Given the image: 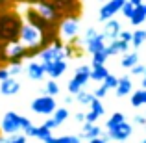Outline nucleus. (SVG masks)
Masks as SVG:
<instances>
[{
	"instance_id": "nucleus-18",
	"label": "nucleus",
	"mask_w": 146,
	"mask_h": 143,
	"mask_svg": "<svg viewBox=\"0 0 146 143\" xmlns=\"http://www.w3.org/2000/svg\"><path fill=\"white\" fill-rule=\"evenodd\" d=\"M19 91H21V84H19V80L13 78V76H9V78L0 82V93L2 95L11 97V95H17Z\"/></svg>"
},
{
	"instance_id": "nucleus-30",
	"label": "nucleus",
	"mask_w": 146,
	"mask_h": 143,
	"mask_svg": "<svg viewBox=\"0 0 146 143\" xmlns=\"http://www.w3.org/2000/svg\"><path fill=\"white\" fill-rule=\"evenodd\" d=\"M44 95H50V97L59 95V86H57L56 80H48L46 82V86H44Z\"/></svg>"
},
{
	"instance_id": "nucleus-6",
	"label": "nucleus",
	"mask_w": 146,
	"mask_h": 143,
	"mask_svg": "<svg viewBox=\"0 0 146 143\" xmlns=\"http://www.w3.org/2000/svg\"><path fill=\"white\" fill-rule=\"evenodd\" d=\"M30 108H32L33 113L48 117V115H52L54 111H56L57 102H56V99H54V97H50V95H41V97H37V99L32 100Z\"/></svg>"
},
{
	"instance_id": "nucleus-16",
	"label": "nucleus",
	"mask_w": 146,
	"mask_h": 143,
	"mask_svg": "<svg viewBox=\"0 0 146 143\" xmlns=\"http://www.w3.org/2000/svg\"><path fill=\"white\" fill-rule=\"evenodd\" d=\"M128 50H129V43H126L122 39H113L109 43H106V52L109 58L117 56V54H126Z\"/></svg>"
},
{
	"instance_id": "nucleus-31",
	"label": "nucleus",
	"mask_w": 146,
	"mask_h": 143,
	"mask_svg": "<svg viewBox=\"0 0 146 143\" xmlns=\"http://www.w3.org/2000/svg\"><path fill=\"white\" fill-rule=\"evenodd\" d=\"M48 143H82L80 136H59V138H52Z\"/></svg>"
},
{
	"instance_id": "nucleus-14",
	"label": "nucleus",
	"mask_w": 146,
	"mask_h": 143,
	"mask_svg": "<svg viewBox=\"0 0 146 143\" xmlns=\"http://www.w3.org/2000/svg\"><path fill=\"white\" fill-rule=\"evenodd\" d=\"M120 30H122L120 21H117V19H109V21L104 22L102 34L106 36L107 41H113V39H118V34H120Z\"/></svg>"
},
{
	"instance_id": "nucleus-9",
	"label": "nucleus",
	"mask_w": 146,
	"mask_h": 143,
	"mask_svg": "<svg viewBox=\"0 0 146 143\" xmlns=\"http://www.w3.org/2000/svg\"><path fill=\"white\" fill-rule=\"evenodd\" d=\"M124 2L126 0H107V2H104L102 7L98 9V21L106 22V21H109V19H115L117 13H120Z\"/></svg>"
},
{
	"instance_id": "nucleus-26",
	"label": "nucleus",
	"mask_w": 146,
	"mask_h": 143,
	"mask_svg": "<svg viewBox=\"0 0 146 143\" xmlns=\"http://www.w3.org/2000/svg\"><path fill=\"white\" fill-rule=\"evenodd\" d=\"M137 63H139V54L137 52H126L120 60V65L124 69H131L133 65H137Z\"/></svg>"
},
{
	"instance_id": "nucleus-1",
	"label": "nucleus",
	"mask_w": 146,
	"mask_h": 143,
	"mask_svg": "<svg viewBox=\"0 0 146 143\" xmlns=\"http://www.w3.org/2000/svg\"><path fill=\"white\" fill-rule=\"evenodd\" d=\"M19 41L21 45H24L26 48H44L43 45V32L39 28H35L33 24L26 22V24L21 26V32H19Z\"/></svg>"
},
{
	"instance_id": "nucleus-51",
	"label": "nucleus",
	"mask_w": 146,
	"mask_h": 143,
	"mask_svg": "<svg viewBox=\"0 0 146 143\" xmlns=\"http://www.w3.org/2000/svg\"><path fill=\"white\" fill-rule=\"evenodd\" d=\"M104 2H107V0H104Z\"/></svg>"
},
{
	"instance_id": "nucleus-40",
	"label": "nucleus",
	"mask_w": 146,
	"mask_h": 143,
	"mask_svg": "<svg viewBox=\"0 0 146 143\" xmlns=\"http://www.w3.org/2000/svg\"><path fill=\"white\" fill-rule=\"evenodd\" d=\"M133 123H135V125H146V115L144 113H137L135 117H133Z\"/></svg>"
},
{
	"instance_id": "nucleus-43",
	"label": "nucleus",
	"mask_w": 146,
	"mask_h": 143,
	"mask_svg": "<svg viewBox=\"0 0 146 143\" xmlns=\"http://www.w3.org/2000/svg\"><path fill=\"white\" fill-rule=\"evenodd\" d=\"M43 125H44V126H46V128H50V130H54V128H57V126H56V123H54V121H52V117H50V119H46V121H44V123H43Z\"/></svg>"
},
{
	"instance_id": "nucleus-10",
	"label": "nucleus",
	"mask_w": 146,
	"mask_h": 143,
	"mask_svg": "<svg viewBox=\"0 0 146 143\" xmlns=\"http://www.w3.org/2000/svg\"><path fill=\"white\" fill-rule=\"evenodd\" d=\"M35 11L41 15V17L44 19V21H48V22H54V21H57L59 19V9H57L54 4H50V2H41V0H35Z\"/></svg>"
},
{
	"instance_id": "nucleus-17",
	"label": "nucleus",
	"mask_w": 146,
	"mask_h": 143,
	"mask_svg": "<svg viewBox=\"0 0 146 143\" xmlns=\"http://www.w3.org/2000/svg\"><path fill=\"white\" fill-rule=\"evenodd\" d=\"M26 75H28V78L39 82V80H43L44 76H46V73H44V65L41 63V61H30V63L26 65Z\"/></svg>"
},
{
	"instance_id": "nucleus-15",
	"label": "nucleus",
	"mask_w": 146,
	"mask_h": 143,
	"mask_svg": "<svg viewBox=\"0 0 146 143\" xmlns=\"http://www.w3.org/2000/svg\"><path fill=\"white\" fill-rule=\"evenodd\" d=\"M104 113H106V108H104L102 100H100V99H94L93 102L89 104V111L85 113V121L87 123H96Z\"/></svg>"
},
{
	"instance_id": "nucleus-7",
	"label": "nucleus",
	"mask_w": 146,
	"mask_h": 143,
	"mask_svg": "<svg viewBox=\"0 0 146 143\" xmlns=\"http://www.w3.org/2000/svg\"><path fill=\"white\" fill-rule=\"evenodd\" d=\"M22 119H24V115H19V113H15V111H7V113H4L2 121H0V132L6 134V136H11V134L21 132Z\"/></svg>"
},
{
	"instance_id": "nucleus-2",
	"label": "nucleus",
	"mask_w": 146,
	"mask_h": 143,
	"mask_svg": "<svg viewBox=\"0 0 146 143\" xmlns=\"http://www.w3.org/2000/svg\"><path fill=\"white\" fill-rule=\"evenodd\" d=\"M21 21L15 15H4L0 17V39L6 43L19 39V32H21Z\"/></svg>"
},
{
	"instance_id": "nucleus-45",
	"label": "nucleus",
	"mask_w": 146,
	"mask_h": 143,
	"mask_svg": "<svg viewBox=\"0 0 146 143\" xmlns=\"http://www.w3.org/2000/svg\"><path fill=\"white\" fill-rule=\"evenodd\" d=\"M129 4H131L133 7H137V6H141V4H144V0H128Z\"/></svg>"
},
{
	"instance_id": "nucleus-5",
	"label": "nucleus",
	"mask_w": 146,
	"mask_h": 143,
	"mask_svg": "<svg viewBox=\"0 0 146 143\" xmlns=\"http://www.w3.org/2000/svg\"><path fill=\"white\" fill-rule=\"evenodd\" d=\"M80 36V19L78 17H67L59 24V39L63 43H72Z\"/></svg>"
},
{
	"instance_id": "nucleus-11",
	"label": "nucleus",
	"mask_w": 146,
	"mask_h": 143,
	"mask_svg": "<svg viewBox=\"0 0 146 143\" xmlns=\"http://www.w3.org/2000/svg\"><path fill=\"white\" fill-rule=\"evenodd\" d=\"M131 134H133V126L129 125V123L124 121V123H120L118 126H115L113 130H107L106 138L111 140V141H126Z\"/></svg>"
},
{
	"instance_id": "nucleus-35",
	"label": "nucleus",
	"mask_w": 146,
	"mask_h": 143,
	"mask_svg": "<svg viewBox=\"0 0 146 143\" xmlns=\"http://www.w3.org/2000/svg\"><path fill=\"white\" fill-rule=\"evenodd\" d=\"M7 143H26V136L24 134H11V136H6Z\"/></svg>"
},
{
	"instance_id": "nucleus-36",
	"label": "nucleus",
	"mask_w": 146,
	"mask_h": 143,
	"mask_svg": "<svg viewBox=\"0 0 146 143\" xmlns=\"http://www.w3.org/2000/svg\"><path fill=\"white\" fill-rule=\"evenodd\" d=\"M107 91H109V89H107V87H106V86H104V84H100V86L96 87V89H94V91H93V95H94V99H100V100H102V99H104V97H106V95H107Z\"/></svg>"
},
{
	"instance_id": "nucleus-28",
	"label": "nucleus",
	"mask_w": 146,
	"mask_h": 143,
	"mask_svg": "<svg viewBox=\"0 0 146 143\" xmlns=\"http://www.w3.org/2000/svg\"><path fill=\"white\" fill-rule=\"evenodd\" d=\"M68 119V110L67 108H56V111L52 113V121L56 123V126H61Z\"/></svg>"
},
{
	"instance_id": "nucleus-19",
	"label": "nucleus",
	"mask_w": 146,
	"mask_h": 143,
	"mask_svg": "<svg viewBox=\"0 0 146 143\" xmlns=\"http://www.w3.org/2000/svg\"><path fill=\"white\" fill-rule=\"evenodd\" d=\"M102 136V128L96 125V123H83V130L80 134V140H94V138H100Z\"/></svg>"
},
{
	"instance_id": "nucleus-34",
	"label": "nucleus",
	"mask_w": 146,
	"mask_h": 143,
	"mask_svg": "<svg viewBox=\"0 0 146 143\" xmlns=\"http://www.w3.org/2000/svg\"><path fill=\"white\" fill-rule=\"evenodd\" d=\"M22 69H24V67H22V63H9V65H7L9 76H13V78H15L17 75H21V73H22Z\"/></svg>"
},
{
	"instance_id": "nucleus-38",
	"label": "nucleus",
	"mask_w": 146,
	"mask_h": 143,
	"mask_svg": "<svg viewBox=\"0 0 146 143\" xmlns=\"http://www.w3.org/2000/svg\"><path fill=\"white\" fill-rule=\"evenodd\" d=\"M144 69H146V65H141V63H137V65H133V67L129 69V71H131V76H143Z\"/></svg>"
},
{
	"instance_id": "nucleus-46",
	"label": "nucleus",
	"mask_w": 146,
	"mask_h": 143,
	"mask_svg": "<svg viewBox=\"0 0 146 143\" xmlns=\"http://www.w3.org/2000/svg\"><path fill=\"white\" fill-rule=\"evenodd\" d=\"M141 87H144V89H146V69H144L143 76H141Z\"/></svg>"
},
{
	"instance_id": "nucleus-32",
	"label": "nucleus",
	"mask_w": 146,
	"mask_h": 143,
	"mask_svg": "<svg viewBox=\"0 0 146 143\" xmlns=\"http://www.w3.org/2000/svg\"><path fill=\"white\" fill-rule=\"evenodd\" d=\"M107 60H109V56H107L106 48L100 50V52H94V54H93V65H106Z\"/></svg>"
},
{
	"instance_id": "nucleus-41",
	"label": "nucleus",
	"mask_w": 146,
	"mask_h": 143,
	"mask_svg": "<svg viewBox=\"0 0 146 143\" xmlns=\"http://www.w3.org/2000/svg\"><path fill=\"white\" fill-rule=\"evenodd\" d=\"M107 141H109V140L106 138V134H102L100 138H94V140H89L87 143H107Z\"/></svg>"
},
{
	"instance_id": "nucleus-21",
	"label": "nucleus",
	"mask_w": 146,
	"mask_h": 143,
	"mask_svg": "<svg viewBox=\"0 0 146 143\" xmlns=\"http://www.w3.org/2000/svg\"><path fill=\"white\" fill-rule=\"evenodd\" d=\"M129 22H131V26H141L146 22V4H141V6H137L135 9H133L131 17L128 19Z\"/></svg>"
},
{
	"instance_id": "nucleus-39",
	"label": "nucleus",
	"mask_w": 146,
	"mask_h": 143,
	"mask_svg": "<svg viewBox=\"0 0 146 143\" xmlns=\"http://www.w3.org/2000/svg\"><path fill=\"white\" fill-rule=\"evenodd\" d=\"M118 39L126 41V43H131V30H120V34H118Z\"/></svg>"
},
{
	"instance_id": "nucleus-42",
	"label": "nucleus",
	"mask_w": 146,
	"mask_h": 143,
	"mask_svg": "<svg viewBox=\"0 0 146 143\" xmlns=\"http://www.w3.org/2000/svg\"><path fill=\"white\" fill-rule=\"evenodd\" d=\"M6 78H9V71H7V67H0V82Z\"/></svg>"
},
{
	"instance_id": "nucleus-4",
	"label": "nucleus",
	"mask_w": 146,
	"mask_h": 143,
	"mask_svg": "<svg viewBox=\"0 0 146 143\" xmlns=\"http://www.w3.org/2000/svg\"><path fill=\"white\" fill-rule=\"evenodd\" d=\"M91 80V65H80V67H76L74 75H72V78L68 80L67 84V89L70 95H76L78 91H82L83 87L87 86V82Z\"/></svg>"
},
{
	"instance_id": "nucleus-47",
	"label": "nucleus",
	"mask_w": 146,
	"mask_h": 143,
	"mask_svg": "<svg viewBox=\"0 0 146 143\" xmlns=\"http://www.w3.org/2000/svg\"><path fill=\"white\" fill-rule=\"evenodd\" d=\"M70 102H72V95L68 93L67 97H65V104H70Z\"/></svg>"
},
{
	"instance_id": "nucleus-29",
	"label": "nucleus",
	"mask_w": 146,
	"mask_h": 143,
	"mask_svg": "<svg viewBox=\"0 0 146 143\" xmlns=\"http://www.w3.org/2000/svg\"><path fill=\"white\" fill-rule=\"evenodd\" d=\"M76 100H78L80 104H85V106H89V104L94 100V95H93V91L82 89V91H78V93H76Z\"/></svg>"
},
{
	"instance_id": "nucleus-48",
	"label": "nucleus",
	"mask_w": 146,
	"mask_h": 143,
	"mask_svg": "<svg viewBox=\"0 0 146 143\" xmlns=\"http://www.w3.org/2000/svg\"><path fill=\"white\" fill-rule=\"evenodd\" d=\"M113 143H124V141H113Z\"/></svg>"
},
{
	"instance_id": "nucleus-22",
	"label": "nucleus",
	"mask_w": 146,
	"mask_h": 143,
	"mask_svg": "<svg viewBox=\"0 0 146 143\" xmlns=\"http://www.w3.org/2000/svg\"><path fill=\"white\" fill-rule=\"evenodd\" d=\"M107 75H109V71H107L106 65H93V67H91V80H93V82L102 84Z\"/></svg>"
},
{
	"instance_id": "nucleus-33",
	"label": "nucleus",
	"mask_w": 146,
	"mask_h": 143,
	"mask_svg": "<svg viewBox=\"0 0 146 143\" xmlns=\"http://www.w3.org/2000/svg\"><path fill=\"white\" fill-rule=\"evenodd\" d=\"M102 84L107 87V89H115V87H117V84H118V78H117L115 75H111V73H109V75L106 76V80H104Z\"/></svg>"
},
{
	"instance_id": "nucleus-24",
	"label": "nucleus",
	"mask_w": 146,
	"mask_h": 143,
	"mask_svg": "<svg viewBox=\"0 0 146 143\" xmlns=\"http://www.w3.org/2000/svg\"><path fill=\"white\" fill-rule=\"evenodd\" d=\"M131 106L133 108H141V106H146V89H137L131 93Z\"/></svg>"
},
{
	"instance_id": "nucleus-13",
	"label": "nucleus",
	"mask_w": 146,
	"mask_h": 143,
	"mask_svg": "<svg viewBox=\"0 0 146 143\" xmlns=\"http://www.w3.org/2000/svg\"><path fill=\"white\" fill-rule=\"evenodd\" d=\"M43 65H44V73H46V76H50V80H57L67 71V60H57V61L43 63Z\"/></svg>"
},
{
	"instance_id": "nucleus-50",
	"label": "nucleus",
	"mask_w": 146,
	"mask_h": 143,
	"mask_svg": "<svg viewBox=\"0 0 146 143\" xmlns=\"http://www.w3.org/2000/svg\"><path fill=\"white\" fill-rule=\"evenodd\" d=\"M0 140H2V134H0Z\"/></svg>"
},
{
	"instance_id": "nucleus-37",
	"label": "nucleus",
	"mask_w": 146,
	"mask_h": 143,
	"mask_svg": "<svg viewBox=\"0 0 146 143\" xmlns=\"http://www.w3.org/2000/svg\"><path fill=\"white\" fill-rule=\"evenodd\" d=\"M133 9H135V7H133L131 4L128 2V0H126V2H124V6H122V9H120V13L124 15L126 19H129V17H131V13H133Z\"/></svg>"
},
{
	"instance_id": "nucleus-27",
	"label": "nucleus",
	"mask_w": 146,
	"mask_h": 143,
	"mask_svg": "<svg viewBox=\"0 0 146 143\" xmlns=\"http://www.w3.org/2000/svg\"><path fill=\"white\" fill-rule=\"evenodd\" d=\"M124 121H126V115L122 113V111H115V113L106 121V128L107 130H113L115 126H118L120 123H124Z\"/></svg>"
},
{
	"instance_id": "nucleus-20",
	"label": "nucleus",
	"mask_w": 146,
	"mask_h": 143,
	"mask_svg": "<svg viewBox=\"0 0 146 143\" xmlns=\"http://www.w3.org/2000/svg\"><path fill=\"white\" fill-rule=\"evenodd\" d=\"M131 89H133L131 78H129V76H120L117 87H115V93H117V97H126V95L131 93Z\"/></svg>"
},
{
	"instance_id": "nucleus-12",
	"label": "nucleus",
	"mask_w": 146,
	"mask_h": 143,
	"mask_svg": "<svg viewBox=\"0 0 146 143\" xmlns=\"http://www.w3.org/2000/svg\"><path fill=\"white\" fill-rule=\"evenodd\" d=\"M106 36H104L102 32H96L91 39H87V41H83V47H85V50L93 56L94 52H100V50H104L106 48Z\"/></svg>"
},
{
	"instance_id": "nucleus-8",
	"label": "nucleus",
	"mask_w": 146,
	"mask_h": 143,
	"mask_svg": "<svg viewBox=\"0 0 146 143\" xmlns=\"http://www.w3.org/2000/svg\"><path fill=\"white\" fill-rule=\"evenodd\" d=\"M28 48L24 45H21V41H9L4 47V60L9 63H22V60L26 58Z\"/></svg>"
},
{
	"instance_id": "nucleus-44",
	"label": "nucleus",
	"mask_w": 146,
	"mask_h": 143,
	"mask_svg": "<svg viewBox=\"0 0 146 143\" xmlns=\"http://www.w3.org/2000/svg\"><path fill=\"white\" fill-rule=\"evenodd\" d=\"M76 121H78V123H82V125H83V123H85V113L78 111V113H76Z\"/></svg>"
},
{
	"instance_id": "nucleus-49",
	"label": "nucleus",
	"mask_w": 146,
	"mask_h": 143,
	"mask_svg": "<svg viewBox=\"0 0 146 143\" xmlns=\"http://www.w3.org/2000/svg\"><path fill=\"white\" fill-rule=\"evenodd\" d=\"M143 143H146V140H143Z\"/></svg>"
},
{
	"instance_id": "nucleus-23",
	"label": "nucleus",
	"mask_w": 146,
	"mask_h": 143,
	"mask_svg": "<svg viewBox=\"0 0 146 143\" xmlns=\"http://www.w3.org/2000/svg\"><path fill=\"white\" fill-rule=\"evenodd\" d=\"M32 138H37V140H41L43 143H48L50 140H52V130L46 128L44 125H41V126H35L33 128V134H32Z\"/></svg>"
},
{
	"instance_id": "nucleus-25",
	"label": "nucleus",
	"mask_w": 146,
	"mask_h": 143,
	"mask_svg": "<svg viewBox=\"0 0 146 143\" xmlns=\"http://www.w3.org/2000/svg\"><path fill=\"white\" fill-rule=\"evenodd\" d=\"M146 43V30H135L131 32V47L133 48H141Z\"/></svg>"
},
{
	"instance_id": "nucleus-3",
	"label": "nucleus",
	"mask_w": 146,
	"mask_h": 143,
	"mask_svg": "<svg viewBox=\"0 0 146 143\" xmlns=\"http://www.w3.org/2000/svg\"><path fill=\"white\" fill-rule=\"evenodd\" d=\"M37 58L41 60V63H52V61H57V60H67V45L61 43V41H54V43L46 45L44 48H41Z\"/></svg>"
}]
</instances>
